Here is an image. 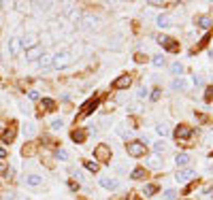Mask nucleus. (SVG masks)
I'll return each instance as SVG.
<instances>
[{
  "label": "nucleus",
  "instance_id": "obj_7",
  "mask_svg": "<svg viewBox=\"0 0 213 200\" xmlns=\"http://www.w3.org/2000/svg\"><path fill=\"white\" fill-rule=\"evenodd\" d=\"M100 185H102L105 189H117L119 181L117 179H111V177H105V179H100Z\"/></svg>",
  "mask_w": 213,
  "mask_h": 200
},
{
  "label": "nucleus",
  "instance_id": "obj_21",
  "mask_svg": "<svg viewBox=\"0 0 213 200\" xmlns=\"http://www.w3.org/2000/svg\"><path fill=\"white\" fill-rule=\"evenodd\" d=\"M173 87H175V90H188V83L183 81V79H175V81H173Z\"/></svg>",
  "mask_w": 213,
  "mask_h": 200
},
{
  "label": "nucleus",
  "instance_id": "obj_23",
  "mask_svg": "<svg viewBox=\"0 0 213 200\" xmlns=\"http://www.w3.org/2000/svg\"><path fill=\"white\" fill-rule=\"evenodd\" d=\"M154 149H156V153H160V151L164 153V151H166V143H164V141H158V143H154Z\"/></svg>",
  "mask_w": 213,
  "mask_h": 200
},
{
  "label": "nucleus",
  "instance_id": "obj_22",
  "mask_svg": "<svg viewBox=\"0 0 213 200\" xmlns=\"http://www.w3.org/2000/svg\"><path fill=\"white\" fill-rule=\"evenodd\" d=\"M130 177L132 179H143V177H145V168H134Z\"/></svg>",
  "mask_w": 213,
  "mask_h": 200
},
{
  "label": "nucleus",
  "instance_id": "obj_24",
  "mask_svg": "<svg viewBox=\"0 0 213 200\" xmlns=\"http://www.w3.org/2000/svg\"><path fill=\"white\" fill-rule=\"evenodd\" d=\"M156 132H158L160 136H166V134H168V128H166L164 124H158V126H156Z\"/></svg>",
  "mask_w": 213,
  "mask_h": 200
},
{
  "label": "nucleus",
  "instance_id": "obj_28",
  "mask_svg": "<svg viewBox=\"0 0 213 200\" xmlns=\"http://www.w3.org/2000/svg\"><path fill=\"white\" fill-rule=\"evenodd\" d=\"M147 162H149V166H151V168H158V166H160V160H158V155H151Z\"/></svg>",
  "mask_w": 213,
  "mask_h": 200
},
{
  "label": "nucleus",
  "instance_id": "obj_6",
  "mask_svg": "<svg viewBox=\"0 0 213 200\" xmlns=\"http://www.w3.org/2000/svg\"><path fill=\"white\" fill-rule=\"evenodd\" d=\"M175 179H177L179 183H188L190 179H194V170H192V168H188V170H179Z\"/></svg>",
  "mask_w": 213,
  "mask_h": 200
},
{
  "label": "nucleus",
  "instance_id": "obj_15",
  "mask_svg": "<svg viewBox=\"0 0 213 200\" xmlns=\"http://www.w3.org/2000/svg\"><path fill=\"white\" fill-rule=\"evenodd\" d=\"M175 162H177V166H188L190 164V155L188 153H179L177 158H175Z\"/></svg>",
  "mask_w": 213,
  "mask_h": 200
},
{
  "label": "nucleus",
  "instance_id": "obj_34",
  "mask_svg": "<svg viewBox=\"0 0 213 200\" xmlns=\"http://www.w3.org/2000/svg\"><path fill=\"white\" fill-rule=\"evenodd\" d=\"M134 60H136L139 64H143V62H147V56H143V53H136V56H134Z\"/></svg>",
  "mask_w": 213,
  "mask_h": 200
},
{
  "label": "nucleus",
  "instance_id": "obj_11",
  "mask_svg": "<svg viewBox=\"0 0 213 200\" xmlns=\"http://www.w3.org/2000/svg\"><path fill=\"white\" fill-rule=\"evenodd\" d=\"M41 56H43V49L38 47V45H34V47H30L26 51V58L28 60H36V58H41Z\"/></svg>",
  "mask_w": 213,
  "mask_h": 200
},
{
  "label": "nucleus",
  "instance_id": "obj_40",
  "mask_svg": "<svg viewBox=\"0 0 213 200\" xmlns=\"http://www.w3.org/2000/svg\"><path fill=\"white\" fill-rule=\"evenodd\" d=\"M4 155H7V151H4V149H0V158H4Z\"/></svg>",
  "mask_w": 213,
  "mask_h": 200
},
{
  "label": "nucleus",
  "instance_id": "obj_30",
  "mask_svg": "<svg viewBox=\"0 0 213 200\" xmlns=\"http://www.w3.org/2000/svg\"><path fill=\"white\" fill-rule=\"evenodd\" d=\"M145 194H147V196H154L156 194V185H145Z\"/></svg>",
  "mask_w": 213,
  "mask_h": 200
},
{
  "label": "nucleus",
  "instance_id": "obj_37",
  "mask_svg": "<svg viewBox=\"0 0 213 200\" xmlns=\"http://www.w3.org/2000/svg\"><path fill=\"white\" fill-rule=\"evenodd\" d=\"M145 96H147V90L141 87V90H139V98H145Z\"/></svg>",
  "mask_w": 213,
  "mask_h": 200
},
{
  "label": "nucleus",
  "instance_id": "obj_38",
  "mask_svg": "<svg viewBox=\"0 0 213 200\" xmlns=\"http://www.w3.org/2000/svg\"><path fill=\"white\" fill-rule=\"evenodd\" d=\"M28 96H30V100H36V98H38V92H34V90H32Z\"/></svg>",
  "mask_w": 213,
  "mask_h": 200
},
{
  "label": "nucleus",
  "instance_id": "obj_31",
  "mask_svg": "<svg viewBox=\"0 0 213 200\" xmlns=\"http://www.w3.org/2000/svg\"><path fill=\"white\" fill-rule=\"evenodd\" d=\"M51 128L60 130V128H62V119H53V121H51Z\"/></svg>",
  "mask_w": 213,
  "mask_h": 200
},
{
  "label": "nucleus",
  "instance_id": "obj_41",
  "mask_svg": "<svg viewBox=\"0 0 213 200\" xmlns=\"http://www.w3.org/2000/svg\"><path fill=\"white\" fill-rule=\"evenodd\" d=\"M128 200H139V198H136V196H128Z\"/></svg>",
  "mask_w": 213,
  "mask_h": 200
},
{
  "label": "nucleus",
  "instance_id": "obj_13",
  "mask_svg": "<svg viewBox=\"0 0 213 200\" xmlns=\"http://www.w3.org/2000/svg\"><path fill=\"white\" fill-rule=\"evenodd\" d=\"M36 41H38V36H36V34H26V36H24V41H22V47H28V49L34 47Z\"/></svg>",
  "mask_w": 213,
  "mask_h": 200
},
{
  "label": "nucleus",
  "instance_id": "obj_10",
  "mask_svg": "<svg viewBox=\"0 0 213 200\" xmlns=\"http://www.w3.org/2000/svg\"><path fill=\"white\" fill-rule=\"evenodd\" d=\"M158 26H160V28H171V26H173V17L166 15V13L158 15Z\"/></svg>",
  "mask_w": 213,
  "mask_h": 200
},
{
  "label": "nucleus",
  "instance_id": "obj_3",
  "mask_svg": "<svg viewBox=\"0 0 213 200\" xmlns=\"http://www.w3.org/2000/svg\"><path fill=\"white\" fill-rule=\"evenodd\" d=\"M94 158L98 162H109L111 160V147L109 145H98L94 149Z\"/></svg>",
  "mask_w": 213,
  "mask_h": 200
},
{
  "label": "nucleus",
  "instance_id": "obj_12",
  "mask_svg": "<svg viewBox=\"0 0 213 200\" xmlns=\"http://www.w3.org/2000/svg\"><path fill=\"white\" fill-rule=\"evenodd\" d=\"M9 49H11V56H17L19 51H22V38H11V45H9Z\"/></svg>",
  "mask_w": 213,
  "mask_h": 200
},
{
  "label": "nucleus",
  "instance_id": "obj_42",
  "mask_svg": "<svg viewBox=\"0 0 213 200\" xmlns=\"http://www.w3.org/2000/svg\"><path fill=\"white\" fill-rule=\"evenodd\" d=\"M211 136H213V132H211Z\"/></svg>",
  "mask_w": 213,
  "mask_h": 200
},
{
  "label": "nucleus",
  "instance_id": "obj_8",
  "mask_svg": "<svg viewBox=\"0 0 213 200\" xmlns=\"http://www.w3.org/2000/svg\"><path fill=\"white\" fill-rule=\"evenodd\" d=\"M98 24H100V22H98L96 17H92V15H85V17H83V22H81V26H85L87 30H96Z\"/></svg>",
  "mask_w": 213,
  "mask_h": 200
},
{
  "label": "nucleus",
  "instance_id": "obj_26",
  "mask_svg": "<svg viewBox=\"0 0 213 200\" xmlns=\"http://www.w3.org/2000/svg\"><path fill=\"white\" fill-rule=\"evenodd\" d=\"M83 166H85L90 173H96V170H98V164H96V162H83Z\"/></svg>",
  "mask_w": 213,
  "mask_h": 200
},
{
  "label": "nucleus",
  "instance_id": "obj_39",
  "mask_svg": "<svg viewBox=\"0 0 213 200\" xmlns=\"http://www.w3.org/2000/svg\"><path fill=\"white\" fill-rule=\"evenodd\" d=\"M0 170H7V164L4 162H0Z\"/></svg>",
  "mask_w": 213,
  "mask_h": 200
},
{
  "label": "nucleus",
  "instance_id": "obj_36",
  "mask_svg": "<svg viewBox=\"0 0 213 200\" xmlns=\"http://www.w3.org/2000/svg\"><path fill=\"white\" fill-rule=\"evenodd\" d=\"M79 17H81V15H79V11H72V13H71V19H72V22H77Z\"/></svg>",
  "mask_w": 213,
  "mask_h": 200
},
{
  "label": "nucleus",
  "instance_id": "obj_19",
  "mask_svg": "<svg viewBox=\"0 0 213 200\" xmlns=\"http://www.w3.org/2000/svg\"><path fill=\"white\" fill-rule=\"evenodd\" d=\"M164 47L168 49V51H177V49H179V45H177V43H175V41H173V38H166Z\"/></svg>",
  "mask_w": 213,
  "mask_h": 200
},
{
  "label": "nucleus",
  "instance_id": "obj_2",
  "mask_svg": "<svg viewBox=\"0 0 213 200\" xmlns=\"http://www.w3.org/2000/svg\"><path fill=\"white\" fill-rule=\"evenodd\" d=\"M126 151H128V155H132V158H141L143 153H145V145H143L141 141H132L126 145Z\"/></svg>",
  "mask_w": 213,
  "mask_h": 200
},
{
  "label": "nucleus",
  "instance_id": "obj_1",
  "mask_svg": "<svg viewBox=\"0 0 213 200\" xmlns=\"http://www.w3.org/2000/svg\"><path fill=\"white\" fill-rule=\"evenodd\" d=\"M72 62V53L71 51H60L58 56H53V68H58V71H62V68H66L68 64Z\"/></svg>",
  "mask_w": 213,
  "mask_h": 200
},
{
  "label": "nucleus",
  "instance_id": "obj_5",
  "mask_svg": "<svg viewBox=\"0 0 213 200\" xmlns=\"http://www.w3.org/2000/svg\"><path fill=\"white\" fill-rule=\"evenodd\" d=\"M130 83H132V77H128V75H121L119 79H115V81H113V87H115V90H126V87H130Z\"/></svg>",
  "mask_w": 213,
  "mask_h": 200
},
{
  "label": "nucleus",
  "instance_id": "obj_16",
  "mask_svg": "<svg viewBox=\"0 0 213 200\" xmlns=\"http://www.w3.org/2000/svg\"><path fill=\"white\" fill-rule=\"evenodd\" d=\"M71 139L75 143H83V141H85V132H83V130H75V132L71 134Z\"/></svg>",
  "mask_w": 213,
  "mask_h": 200
},
{
  "label": "nucleus",
  "instance_id": "obj_29",
  "mask_svg": "<svg viewBox=\"0 0 213 200\" xmlns=\"http://www.w3.org/2000/svg\"><path fill=\"white\" fill-rule=\"evenodd\" d=\"M175 196H177V194H175V189H166V192H164V198L166 200H175Z\"/></svg>",
  "mask_w": 213,
  "mask_h": 200
},
{
  "label": "nucleus",
  "instance_id": "obj_25",
  "mask_svg": "<svg viewBox=\"0 0 213 200\" xmlns=\"http://www.w3.org/2000/svg\"><path fill=\"white\" fill-rule=\"evenodd\" d=\"M53 106H56V102H53L51 98H45V100H43V109H47V111H51Z\"/></svg>",
  "mask_w": 213,
  "mask_h": 200
},
{
  "label": "nucleus",
  "instance_id": "obj_20",
  "mask_svg": "<svg viewBox=\"0 0 213 200\" xmlns=\"http://www.w3.org/2000/svg\"><path fill=\"white\" fill-rule=\"evenodd\" d=\"M13 139H15V130H7V132H4V134H2V141H4V143H11L13 141Z\"/></svg>",
  "mask_w": 213,
  "mask_h": 200
},
{
  "label": "nucleus",
  "instance_id": "obj_9",
  "mask_svg": "<svg viewBox=\"0 0 213 200\" xmlns=\"http://www.w3.org/2000/svg\"><path fill=\"white\" fill-rule=\"evenodd\" d=\"M38 64H41V68H43V71H47L49 66L53 64V56H51V53H43V56L38 58Z\"/></svg>",
  "mask_w": 213,
  "mask_h": 200
},
{
  "label": "nucleus",
  "instance_id": "obj_35",
  "mask_svg": "<svg viewBox=\"0 0 213 200\" xmlns=\"http://www.w3.org/2000/svg\"><path fill=\"white\" fill-rule=\"evenodd\" d=\"M160 94H162L160 90H154V92H151V100H158V98H160Z\"/></svg>",
  "mask_w": 213,
  "mask_h": 200
},
{
  "label": "nucleus",
  "instance_id": "obj_33",
  "mask_svg": "<svg viewBox=\"0 0 213 200\" xmlns=\"http://www.w3.org/2000/svg\"><path fill=\"white\" fill-rule=\"evenodd\" d=\"M173 72H175V75H181V72H183V66H181V64H173Z\"/></svg>",
  "mask_w": 213,
  "mask_h": 200
},
{
  "label": "nucleus",
  "instance_id": "obj_32",
  "mask_svg": "<svg viewBox=\"0 0 213 200\" xmlns=\"http://www.w3.org/2000/svg\"><path fill=\"white\" fill-rule=\"evenodd\" d=\"M58 160H68V151L60 149V151H58Z\"/></svg>",
  "mask_w": 213,
  "mask_h": 200
},
{
  "label": "nucleus",
  "instance_id": "obj_14",
  "mask_svg": "<svg viewBox=\"0 0 213 200\" xmlns=\"http://www.w3.org/2000/svg\"><path fill=\"white\" fill-rule=\"evenodd\" d=\"M26 183H28V185H32V188H36V185H41V183H43V179H41L38 175H28V177H26Z\"/></svg>",
  "mask_w": 213,
  "mask_h": 200
},
{
  "label": "nucleus",
  "instance_id": "obj_4",
  "mask_svg": "<svg viewBox=\"0 0 213 200\" xmlns=\"http://www.w3.org/2000/svg\"><path fill=\"white\" fill-rule=\"evenodd\" d=\"M192 132H194V130L190 128V126L181 124V126L175 128V139H190V136H192Z\"/></svg>",
  "mask_w": 213,
  "mask_h": 200
},
{
  "label": "nucleus",
  "instance_id": "obj_27",
  "mask_svg": "<svg viewBox=\"0 0 213 200\" xmlns=\"http://www.w3.org/2000/svg\"><path fill=\"white\" fill-rule=\"evenodd\" d=\"M151 62H154V66H164V64H166V60L162 58V56H156Z\"/></svg>",
  "mask_w": 213,
  "mask_h": 200
},
{
  "label": "nucleus",
  "instance_id": "obj_17",
  "mask_svg": "<svg viewBox=\"0 0 213 200\" xmlns=\"http://www.w3.org/2000/svg\"><path fill=\"white\" fill-rule=\"evenodd\" d=\"M196 24L201 26V28H205V30H207V28L211 26V19H209L207 15H202V17H198V19H196Z\"/></svg>",
  "mask_w": 213,
  "mask_h": 200
},
{
  "label": "nucleus",
  "instance_id": "obj_18",
  "mask_svg": "<svg viewBox=\"0 0 213 200\" xmlns=\"http://www.w3.org/2000/svg\"><path fill=\"white\" fill-rule=\"evenodd\" d=\"M96 106H98V102H96V100H92V102H87V105L83 106V115H90V113L94 111Z\"/></svg>",
  "mask_w": 213,
  "mask_h": 200
}]
</instances>
